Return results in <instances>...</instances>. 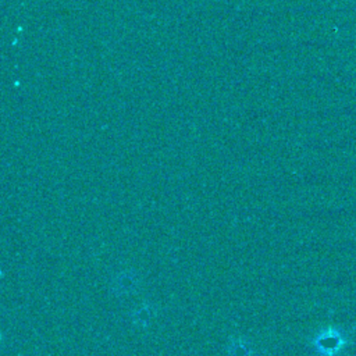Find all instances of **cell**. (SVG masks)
Here are the masks:
<instances>
[{"label": "cell", "mask_w": 356, "mask_h": 356, "mask_svg": "<svg viewBox=\"0 0 356 356\" xmlns=\"http://www.w3.org/2000/svg\"><path fill=\"white\" fill-rule=\"evenodd\" d=\"M317 342H318L320 352L337 353L342 348V345L345 342V338L338 331H330L325 337L320 338Z\"/></svg>", "instance_id": "obj_1"}]
</instances>
